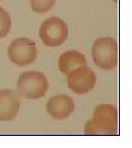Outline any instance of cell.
I'll use <instances>...</instances> for the list:
<instances>
[{"instance_id": "obj_4", "label": "cell", "mask_w": 132, "mask_h": 148, "mask_svg": "<svg viewBox=\"0 0 132 148\" xmlns=\"http://www.w3.org/2000/svg\"><path fill=\"white\" fill-rule=\"evenodd\" d=\"M68 25L63 19L51 16L41 23L39 36L42 43L48 47H58L66 42L68 37Z\"/></svg>"}, {"instance_id": "obj_11", "label": "cell", "mask_w": 132, "mask_h": 148, "mask_svg": "<svg viewBox=\"0 0 132 148\" xmlns=\"http://www.w3.org/2000/svg\"><path fill=\"white\" fill-rule=\"evenodd\" d=\"M30 7L35 13H45L50 11L55 5L56 0H29Z\"/></svg>"}, {"instance_id": "obj_7", "label": "cell", "mask_w": 132, "mask_h": 148, "mask_svg": "<svg viewBox=\"0 0 132 148\" xmlns=\"http://www.w3.org/2000/svg\"><path fill=\"white\" fill-rule=\"evenodd\" d=\"M75 110V102L68 95H56L51 97L46 103V111L55 120H65Z\"/></svg>"}, {"instance_id": "obj_5", "label": "cell", "mask_w": 132, "mask_h": 148, "mask_svg": "<svg viewBox=\"0 0 132 148\" xmlns=\"http://www.w3.org/2000/svg\"><path fill=\"white\" fill-rule=\"evenodd\" d=\"M8 57L18 67H26L37 59V44L30 37H17L8 47Z\"/></svg>"}, {"instance_id": "obj_12", "label": "cell", "mask_w": 132, "mask_h": 148, "mask_svg": "<svg viewBox=\"0 0 132 148\" xmlns=\"http://www.w3.org/2000/svg\"><path fill=\"white\" fill-rule=\"evenodd\" d=\"M111 1H113V2H117V1H118V0H111Z\"/></svg>"}, {"instance_id": "obj_9", "label": "cell", "mask_w": 132, "mask_h": 148, "mask_svg": "<svg viewBox=\"0 0 132 148\" xmlns=\"http://www.w3.org/2000/svg\"><path fill=\"white\" fill-rule=\"evenodd\" d=\"M86 65V56L77 49H69L62 53L57 62L58 69L64 75H67L69 71Z\"/></svg>"}, {"instance_id": "obj_1", "label": "cell", "mask_w": 132, "mask_h": 148, "mask_svg": "<svg viewBox=\"0 0 132 148\" xmlns=\"http://www.w3.org/2000/svg\"><path fill=\"white\" fill-rule=\"evenodd\" d=\"M85 135H116L118 134V110L113 104H99L91 120L86 122Z\"/></svg>"}, {"instance_id": "obj_10", "label": "cell", "mask_w": 132, "mask_h": 148, "mask_svg": "<svg viewBox=\"0 0 132 148\" xmlns=\"http://www.w3.org/2000/svg\"><path fill=\"white\" fill-rule=\"evenodd\" d=\"M11 27H12V21L10 13L2 7H0V38L6 37L9 34V32L11 31Z\"/></svg>"}, {"instance_id": "obj_3", "label": "cell", "mask_w": 132, "mask_h": 148, "mask_svg": "<svg viewBox=\"0 0 132 148\" xmlns=\"http://www.w3.org/2000/svg\"><path fill=\"white\" fill-rule=\"evenodd\" d=\"M91 57L97 67L112 70L118 65V43L115 37H98L91 46Z\"/></svg>"}, {"instance_id": "obj_2", "label": "cell", "mask_w": 132, "mask_h": 148, "mask_svg": "<svg viewBox=\"0 0 132 148\" xmlns=\"http://www.w3.org/2000/svg\"><path fill=\"white\" fill-rule=\"evenodd\" d=\"M50 84L48 79L42 71L28 70L22 73L17 81V89L19 95L30 100L41 99L46 95Z\"/></svg>"}, {"instance_id": "obj_8", "label": "cell", "mask_w": 132, "mask_h": 148, "mask_svg": "<svg viewBox=\"0 0 132 148\" xmlns=\"http://www.w3.org/2000/svg\"><path fill=\"white\" fill-rule=\"evenodd\" d=\"M20 100L10 89L0 90V122L15 120L19 114Z\"/></svg>"}, {"instance_id": "obj_6", "label": "cell", "mask_w": 132, "mask_h": 148, "mask_svg": "<svg viewBox=\"0 0 132 148\" xmlns=\"http://www.w3.org/2000/svg\"><path fill=\"white\" fill-rule=\"evenodd\" d=\"M67 86L75 95H86L95 88L97 82L95 71L87 65L69 71L66 75Z\"/></svg>"}]
</instances>
